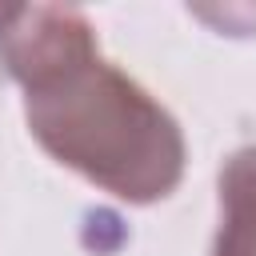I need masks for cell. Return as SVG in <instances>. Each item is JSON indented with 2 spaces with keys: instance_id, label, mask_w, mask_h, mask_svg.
<instances>
[{
  "instance_id": "1",
  "label": "cell",
  "mask_w": 256,
  "mask_h": 256,
  "mask_svg": "<svg viewBox=\"0 0 256 256\" xmlns=\"http://www.w3.org/2000/svg\"><path fill=\"white\" fill-rule=\"evenodd\" d=\"M24 112L44 152L128 204H152L184 176L180 124L132 76L100 60V48L28 84Z\"/></svg>"
},
{
  "instance_id": "2",
  "label": "cell",
  "mask_w": 256,
  "mask_h": 256,
  "mask_svg": "<svg viewBox=\"0 0 256 256\" xmlns=\"http://www.w3.org/2000/svg\"><path fill=\"white\" fill-rule=\"evenodd\" d=\"M220 208L212 256H256V144L228 156L220 172Z\"/></svg>"
}]
</instances>
